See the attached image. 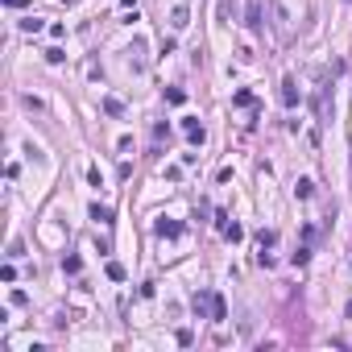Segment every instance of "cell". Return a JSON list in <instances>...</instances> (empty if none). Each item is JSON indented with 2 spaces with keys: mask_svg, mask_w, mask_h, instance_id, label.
Returning a JSON list of instances; mask_svg holds the SVG:
<instances>
[{
  "mask_svg": "<svg viewBox=\"0 0 352 352\" xmlns=\"http://www.w3.org/2000/svg\"><path fill=\"white\" fill-rule=\"evenodd\" d=\"M186 25H191V9H186V0H178L174 13H170V29H174V34H182Z\"/></svg>",
  "mask_w": 352,
  "mask_h": 352,
  "instance_id": "3",
  "label": "cell"
},
{
  "mask_svg": "<svg viewBox=\"0 0 352 352\" xmlns=\"http://www.w3.org/2000/svg\"><path fill=\"white\" fill-rule=\"evenodd\" d=\"M166 104H174V108L186 104V91H182V87H166Z\"/></svg>",
  "mask_w": 352,
  "mask_h": 352,
  "instance_id": "11",
  "label": "cell"
},
{
  "mask_svg": "<svg viewBox=\"0 0 352 352\" xmlns=\"http://www.w3.org/2000/svg\"><path fill=\"white\" fill-rule=\"evenodd\" d=\"M211 319H228V303L220 294H211Z\"/></svg>",
  "mask_w": 352,
  "mask_h": 352,
  "instance_id": "10",
  "label": "cell"
},
{
  "mask_svg": "<svg viewBox=\"0 0 352 352\" xmlns=\"http://www.w3.org/2000/svg\"><path fill=\"white\" fill-rule=\"evenodd\" d=\"M153 232H157V236H166V240H174V236H182V224H178V220H166V215H162V220L153 224Z\"/></svg>",
  "mask_w": 352,
  "mask_h": 352,
  "instance_id": "4",
  "label": "cell"
},
{
  "mask_svg": "<svg viewBox=\"0 0 352 352\" xmlns=\"http://www.w3.org/2000/svg\"><path fill=\"white\" fill-rule=\"evenodd\" d=\"M21 29H25V34H38L42 21H38V17H25V21H21Z\"/></svg>",
  "mask_w": 352,
  "mask_h": 352,
  "instance_id": "15",
  "label": "cell"
},
{
  "mask_svg": "<svg viewBox=\"0 0 352 352\" xmlns=\"http://www.w3.org/2000/svg\"><path fill=\"white\" fill-rule=\"evenodd\" d=\"M5 5H13V9H21V5H25V0H5Z\"/></svg>",
  "mask_w": 352,
  "mask_h": 352,
  "instance_id": "19",
  "label": "cell"
},
{
  "mask_svg": "<svg viewBox=\"0 0 352 352\" xmlns=\"http://www.w3.org/2000/svg\"><path fill=\"white\" fill-rule=\"evenodd\" d=\"M294 195H299V199H311V195H315V182H311V178H299V182H294Z\"/></svg>",
  "mask_w": 352,
  "mask_h": 352,
  "instance_id": "8",
  "label": "cell"
},
{
  "mask_svg": "<svg viewBox=\"0 0 352 352\" xmlns=\"http://www.w3.org/2000/svg\"><path fill=\"white\" fill-rule=\"evenodd\" d=\"M62 269H67V274H79V257H62Z\"/></svg>",
  "mask_w": 352,
  "mask_h": 352,
  "instance_id": "17",
  "label": "cell"
},
{
  "mask_svg": "<svg viewBox=\"0 0 352 352\" xmlns=\"http://www.w3.org/2000/svg\"><path fill=\"white\" fill-rule=\"evenodd\" d=\"M282 104H286V108L299 104V83H294V79H282Z\"/></svg>",
  "mask_w": 352,
  "mask_h": 352,
  "instance_id": "5",
  "label": "cell"
},
{
  "mask_svg": "<svg viewBox=\"0 0 352 352\" xmlns=\"http://www.w3.org/2000/svg\"><path fill=\"white\" fill-rule=\"evenodd\" d=\"M344 315H348V319H352V303H348V311H344Z\"/></svg>",
  "mask_w": 352,
  "mask_h": 352,
  "instance_id": "20",
  "label": "cell"
},
{
  "mask_svg": "<svg viewBox=\"0 0 352 352\" xmlns=\"http://www.w3.org/2000/svg\"><path fill=\"white\" fill-rule=\"evenodd\" d=\"M120 5H124V9H137V0H120Z\"/></svg>",
  "mask_w": 352,
  "mask_h": 352,
  "instance_id": "18",
  "label": "cell"
},
{
  "mask_svg": "<svg viewBox=\"0 0 352 352\" xmlns=\"http://www.w3.org/2000/svg\"><path fill=\"white\" fill-rule=\"evenodd\" d=\"M104 112H108V116H124V104L116 100V95H108V100H104Z\"/></svg>",
  "mask_w": 352,
  "mask_h": 352,
  "instance_id": "12",
  "label": "cell"
},
{
  "mask_svg": "<svg viewBox=\"0 0 352 352\" xmlns=\"http://www.w3.org/2000/svg\"><path fill=\"white\" fill-rule=\"evenodd\" d=\"M108 278H112V282H124V278H129V269H124L120 261H108Z\"/></svg>",
  "mask_w": 352,
  "mask_h": 352,
  "instance_id": "13",
  "label": "cell"
},
{
  "mask_svg": "<svg viewBox=\"0 0 352 352\" xmlns=\"http://www.w3.org/2000/svg\"><path fill=\"white\" fill-rule=\"evenodd\" d=\"M182 133H186V141H191V145H203V141H207V129H203L195 116H186V120H182Z\"/></svg>",
  "mask_w": 352,
  "mask_h": 352,
  "instance_id": "1",
  "label": "cell"
},
{
  "mask_svg": "<svg viewBox=\"0 0 352 352\" xmlns=\"http://www.w3.org/2000/svg\"><path fill=\"white\" fill-rule=\"evenodd\" d=\"M245 25H249V34H261V29H265V21H261V0H249Z\"/></svg>",
  "mask_w": 352,
  "mask_h": 352,
  "instance_id": "2",
  "label": "cell"
},
{
  "mask_svg": "<svg viewBox=\"0 0 352 352\" xmlns=\"http://www.w3.org/2000/svg\"><path fill=\"white\" fill-rule=\"evenodd\" d=\"M91 220H100V224H112V207H104V203H91Z\"/></svg>",
  "mask_w": 352,
  "mask_h": 352,
  "instance_id": "9",
  "label": "cell"
},
{
  "mask_svg": "<svg viewBox=\"0 0 352 352\" xmlns=\"http://www.w3.org/2000/svg\"><path fill=\"white\" fill-rule=\"evenodd\" d=\"M257 240H261V249H269V245H278V232H274V228H265Z\"/></svg>",
  "mask_w": 352,
  "mask_h": 352,
  "instance_id": "14",
  "label": "cell"
},
{
  "mask_svg": "<svg viewBox=\"0 0 352 352\" xmlns=\"http://www.w3.org/2000/svg\"><path fill=\"white\" fill-rule=\"evenodd\" d=\"M232 104H236V108H257V100H253V91H245V87H240V91L232 95Z\"/></svg>",
  "mask_w": 352,
  "mask_h": 352,
  "instance_id": "7",
  "label": "cell"
},
{
  "mask_svg": "<svg viewBox=\"0 0 352 352\" xmlns=\"http://www.w3.org/2000/svg\"><path fill=\"white\" fill-rule=\"evenodd\" d=\"M224 236H228V240H240V236H245V228H240V224H228V228H224Z\"/></svg>",
  "mask_w": 352,
  "mask_h": 352,
  "instance_id": "16",
  "label": "cell"
},
{
  "mask_svg": "<svg viewBox=\"0 0 352 352\" xmlns=\"http://www.w3.org/2000/svg\"><path fill=\"white\" fill-rule=\"evenodd\" d=\"M191 307L199 311V319H203V311L211 315V294H207V290H195V294H191Z\"/></svg>",
  "mask_w": 352,
  "mask_h": 352,
  "instance_id": "6",
  "label": "cell"
}]
</instances>
